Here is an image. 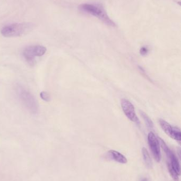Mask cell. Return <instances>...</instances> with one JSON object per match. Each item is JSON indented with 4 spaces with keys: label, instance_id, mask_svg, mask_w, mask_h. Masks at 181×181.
I'll use <instances>...</instances> for the list:
<instances>
[{
    "label": "cell",
    "instance_id": "7a4b0ae2",
    "mask_svg": "<svg viewBox=\"0 0 181 181\" xmlns=\"http://www.w3.org/2000/svg\"><path fill=\"white\" fill-rule=\"evenodd\" d=\"M15 90L19 100L27 109L32 114H37L39 106L34 96L21 85H17Z\"/></svg>",
    "mask_w": 181,
    "mask_h": 181
},
{
    "label": "cell",
    "instance_id": "5b68a950",
    "mask_svg": "<svg viewBox=\"0 0 181 181\" xmlns=\"http://www.w3.org/2000/svg\"><path fill=\"white\" fill-rule=\"evenodd\" d=\"M159 123L163 131L170 138L178 142L181 141V133L179 128L173 127L165 120L161 119L159 120Z\"/></svg>",
    "mask_w": 181,
    "mask_h": 181
},
{
    "label": "cell",
    "instance_id": "52a82bcc",
    "mask_svg": "<svg viewBox=\"0 0 181 181\" xmlns=\"http://www.w3.org/2000/svg\"><path fill=\"white\" fill-rule=\"evenodd\" d=\"M121 105L124 115L130 121L139 124V119L136 115L135 107L131 102L127 99H122L121 101Z\"/></svg>",
    "mask_w": 181,
    "mask_h": 181
},
{
    "label": "cell",
    "instance_id": "ba28073f",
    "mask_svg": "<svg viewBox=\"0 0 181 181\" xmlns=\"http://www.w3.org/2000/svg\"><path fill=\"white\" fill-rule=\"evenodd\" d=\"M108 152L112 158L115 161L118 162L119 163L123 164H126L127 163V158L120 152L114 150H111Z\"/></svg>",
    "mask_w": 181,
    "mask_h": 181
},
{
    "label": "cell",
    "instance_id": "3957f363",
    "mask_svg": "<svg viewBox=\"0 0 181 181\" xmlns=\"http://www.w3.org/2000/svg\"><path fill=\"white\" fill-rule=\"evenodd\" d=\"M31 23H19L6 25L2 28L1 33L5 37H16L22 36L32 29Z\"/></svg>",
    "mask_w": 181,
    "mask_h": 181
},
{
    "label": "cell",
    "instance_id": "5bb4252c",
    "mask_svg": "<svg viewBox=\"0 0 181 181\" xmlns=\"http://www.w3.org/2000/svg\"><path fill=\"white\" fill-rule=\"evenodd\" d=\"M142 181H148V179H142Z\"/></svg>",
    "mask_w": 181,
    "mask_h": 181
},
{
    "label": "cell",
    "instance_id": "4fadbf2b",
    "mask_svg": "<svg viewBox=\"0 0 181 181\" xmlns=\"http://www.w3.org/2000/svg\"><path fill=\"white\" fill-rule=\"evenodd\" d=\"M149 52V49L147 47L144 46L142 47L140 49V53L142 56H145L148 54V52Z\"/></svg>",
    "mask_w": 181,
    "mask_h": 181
},
{
    "label": "cell",
    "instance_id": "9c48e42d",
    "mask_svg": "<svg viewBox=\"0 0 181 181\" xmlns=\"http://www.w3.org/2000/svg\"><path fill=\"white\" fill-rule=\"evenodd\" d=\"M142 156H143V158H144L145 163L147 165V166L148 168L150 169L152 167V161L151 159L150 156L149 155V152H148L145 147L142 148Z\"/></svg>",
    "mask_w": 181,
    "mask_h": 181
},
{
    "label": "cell",
    "instance_id": "7c38bea8",
    "mask_svg": "<svg viewBox=\"0 0 181 181\" xmlns=\"http://www.w3.org/2000/svg\"><path fill=\"white\" fill-rule=\"evenodd\" d=\"M142 117H144V119L145 120V122L148 126L150 128H152L153 127V124H152L151 120L149 119V117H148L147 115H145V113H144V112H142Z\"/></svg>",
    "mask_w": 181,
    "mask_h": 181
},
{
    "label": "cell",
    "instance_id": "8992f818",
    "mask_svg": "<svg viewBox=\"0 0 181 181\" xmlns=\"http://www.w3.org/2000/svg\"><path fill=\"white\" fill-rule=\"evenodd\" d=\"M148 142L155 160L157 162H160L161 158L160 142L158 138L152 132L149 133L148 135Z\"/></svg>",
    "mask_w": 181,
    "mask_h": 181
},
{
    "label": "cell",
    "instance_id": "8fae6325",
    "mask_svg": "<svg viewBox=\"0 0 181 181\" xmlns=\"http://www.w3.org/2000/svg\"><path fill=\"white\" fill-rule=\"evenodd\" d=\"M40 97L42 100H43L46 102H49L50 101V95L49 94V93H47V92H41L40 93Z\"/></svg>",
    "mask_w": 181,
    "mask_h": 181
},
{
    "label": "cell",
    "instance_id": "277c9868",
    "mask_svg": "<svg viewBox=\"0 0 181 181\" xmlns=\"http://www.w3.org/2000/svg\"><path fill=\"white\" fill-rule=\"evenodd\" d=\"M46 50V48L43 46H30L23 49L22 55L27 63L31 65H34L36 63L35 58L43 56Z\"/></svg>",
    "mask_w": 181,
    "mask_h": 181
},
{
    "label": "cell",
    "instance_id": "30bf717a",
    "mask_svg": "<svg viewBox=\"0 0 181 181\" xmlns=\"http://www.w3.org/2000/svg\"><path fill=\"white\" fill-rule=\"evenodd\" d=\"M167 167H168V170H169V174H170V176H171V177L173 179V180L174 181H179V175L178 173L174 170V169L172 166V165H170V164L169 163V162H167Z\"/></svg>",
    "mask_w": 181,
    "mask_h": 181
},
{
    "label": "cell",
    "instance_id": "6da1fadb",
    "mask_svg": "<svg viewBox=\"0 0 181 181\" xmlns=\"http://www.w3.org/2000/svg\"><path fill=\"white\" fill-rule=\"evenodd\" d=\"M80 11L97 18L104 24L111 27H115L114 22L109 18L103 6L99 3H84L79 6Z\"/></svg>",
    "mask_w": 181,
    "mask_h": 181
}]
</instances>
